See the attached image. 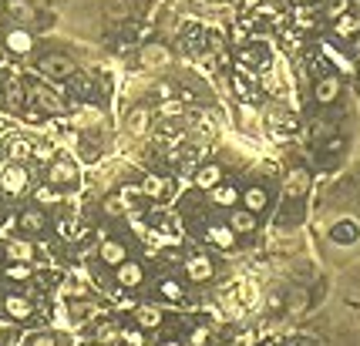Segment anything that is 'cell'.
Instances as JSON below:
<instances>
[{"label": "cell", "mask_w": 360, "mask_h": 346, "mask_svg": "<svg viewBox=\"0 0 360 346\" xmlns=\"http://www.w3.org/2000/svg\"><path fill=\"white\" fill-rule=\"evenodd\" d=\"M91 340H95L98 346H114L118 340H121V327H118L114 320H105V323H98V327H95Z\"/></svg>", "instance_id": "cell-31"}, {"label": "cell", "mask_w": 360, "mask_h": 346, "mask_svg": "<svg viewBox=\"0 0 360 346\" xmlns=\"http://www.w3.org/2000/svg\"><path fill=\"white\" fill-rule=\"evenodd\" d=\"M142 333H145V329H121V340H125V343L128 346H145V336H142Z\"/></svg>", "instance_id": "cell-38"}, {"label": "cell", "mask_w": 360, "mask_h": 346, "mask_svg": "<svg viewBox=\"0 0 360 346\" xmlns=\"http://www.w3.org/2000/svg\"><path fill=\"white\" fill-rule=\"evenodd\" d=\"M149 125H152V111L149 108H132L128 118H125V128H128V135H145L149 132Z\"/></svg>", "instance_id": "cell-28"}, {"label": "cell", "mask_w": 360, "mask_h": 346, "mask_svg": "<svg viewBox=\"0 0 360 346\" xmlns=\"http://www.w3.org/2000/svg\"><path fill=\"white\" fill-rule=\"evenodd\" d=\"M98 259H101L108 269H114V266H121V262L128 259V246H125L121 239H114V235H105L101 246H98Z\"/></svg>", "instance_id": "cell-12"}, {"label": "cell", "mask_w": 360, "mask_h": 346, "mask_svg": "<svg viewBox=\"0 0 360 346\" xmlns=\"http://www.w3.org/2000/svg\"><path fill=\"white\" fill-rule=\"evenodd\" d=\"M0 101H3L10 111H20V108L27 104V88L10 77V81H3V97H0Z\"/></svg>", "instance_id": "cell-24"}, {"label": "cell", "mask_w": 360, "mask_h": 346, "mask_svg": "<svg viewBox=\"0 0 360 346\" xmlns=\"http://www.w3.org/2000/svg\"><path fill=\"white\" fill-rule=\"evenodd\" d=\"M313 3H317V0H313Z\"/></svg>", "instance_id": "cell-49"}, {"label": "cell", "mask_w": 360, "mask_h": 346, "mask_svg": "<svg viewBox=\"0 0 360 346\" xmlns=\"http://www.w3.org/2000/svg\"><path fill=\"white\" fill-rule=\"evenodd\" d=\"M343 95V81L333 71H323V74L313 77V84H310V97H313V104L317 108H330V104H337Z\"/></svg>", "instance_id": "cell-1"}, {"label": "cell", "mask_w": 360, "mask_h": 346, "mask_svg": "<svg viewBox=\"0 0 360 346\" xmlns=\"http://www.w3.org/2000/svg\"><path fill=\"white\" fill-rule=\"evenodd\" d=\"M158 346H186V343H182V340H162Z\"/></svg>", "instance_id": "cell-46"}, {"label": "cell", "mask_w": 360, "mask_h": 346, "mask_svg": "<svg viewBox=\"0 0 360 346\" xmlns=\"http://www.w3.org/2000/svg\"><path fill=\"white\" fill-rule=\"evenodd\" d=\"M182 269L189 276V283H209L216 276V262H212V255H206V252H192V255H186Z\"/></svg>", "instance_id": "cell-6"}, {"label": "cell", "mask_w": 360, "mask_h": 346, "mask_svg": "<svg viewBox=\"0 0 360 346\" xmlns=\"http://www.w3.org/2000/svg\"><path fill=\"white\" fill-rule=\"evenodd\" d=\"M0 104H3V101H0Z\"/></svg>", "instance_id": "cell-48"}, {"label": "cell", "mask_w": 360, "mask_h": 346, "mask_svg": "<svg viewBox=\"0 0 360 346\" xmlns=\"http://www.w3.org/2000/svg\"><path fill=\"white\" fill-rule=\"evenodd\" d=\"M7 14L17 20V24H24V27L38 20V10H34L31 0H7Z\"/></svg>", "instance_id": "cell-30"}, {"label": "cell", "mask_w": 360, "mask_h": 346, "mask_svg": "<svg viewBox=\"0 0 360 346\" xmlns=\"http://www.w3.org/2000/svg\"><path fill=\"white\" fill-rule=\"evenodd\" d=\"M38 198H40V202H54L57 189H54V185H47V189H40V192H38Z\"/></svg>", "instance_id": "cell-42"}, {"label": "cell", "mask_w": 360, "mask_h": 346, "mask_svg": "<svg viewBox=\"0 0 360 346\" xmlns=\"http://www.w3.org/2000/svg\"><path fill=\"white\" fill-rule=\"evenodd\" d=\"M31 155H34V145H31L27 138H10V141H7V158H10V162H20V165H24Z\"/></svg>", "instance_id": "cell-32"}, {"label": "cell", "mask_w": 360, "mask_h": 346, "mask_svg": "<svg viewBox=\"0 0 360 346\" xmlns=\"http://www.w3.org/2000/svg\"><path fill=\"white\" fill-rule=\"evenodd\" d=\"M105 212H108V215H121V212H125V202H121L118 195H108V198H105Z\"/></svg>", "instance_id": "cell-40"}, {"label": "cell", "mask_w": 360, "mask_h": 346, "mask_svg": "<svg viewBox=\"0 0 360 346\" xmlns=\"http://www.w3.org/2000/svg\"><path fill=\"white\" fill-rule=\"evenodd\" d=\"M357 239H360V226L354 219H340V222L330 226V242L333 246H357Z\"/></svg>", "instance_id": "cell-16"}, {"label": "cell", "mask_w": 360, "mask_h": 346, "mask_svg": "<svg viewBox=\"0 0 360 346\" xmlns=\"http://www.w3.org/2000/svg\"><path fill=\"white\" fill-rule=\"evenodd\" d=\"M206 242L219 252H232L236 246H239V235L229 229L226 222H209L206 226Z\"/></svg>", "instance_id": "cell-8"}, {"label": "cell", "mask_w": 360, "mask_h": 346, "mask_svg": "<svg viewBox=\"0 0 360 346\" xmlns=\"http://www.w3.org/2000/svg\"><path fill=\"white\" fill-rule=\"evenodd\" d=\"M3 276H7V279H14V283H24V279H31V276H34V269H31V262H10V266L3 269Z\"/></svg>", "instance_id": "cell-35"}, {"label": "cell", "mask_w": 360, "mask_h": 346, "mask_svg": "<svg viewBox=\"0 0 360 346\" xmlns=\"http://www.w3.org/2000/svg\"><path fill=\"white\" fill-rule=\"evenodd\" d=\"M239 205L249 212H256V215H263L266 209H269V189L266 185H249V189H243V198H239Z\"/></svg>", "instance_id": "cell-17"}, {"label": "cell", "mask_w": 360, "mask_h": 346, "mask_svg": "<svg viewBox=\"0 0 360 346\" xmlns=\"http://www.w3.org/2000/svg\"><path fill=\"white\" fill-rule=\"evenodd\" d=\"M27 182H31V175H27V168H24L20 162L7 165L3 175H0V189H3L7 195H24L27 192Z\"/></svg>", "instance_id": "cell-10"}, {"label": "cell", "mask_w": 360, "mask_h": 346, "mask_svg": "<svg viewBox=\"0 0 360 346\" xmlns=\"http://www.w3.org/2000/svg\"><path fill=\"white\" fill-rule=\"evenodd\" d=\"M98 306L95 303H88V299H77V303H71V316L75 320H88V316H95Z\"/></svg>", "instance_id": "cell-37"}, {"label": "cell", "mask_w": 360, "mask_h": 346, "mask_svg": "<svg viewBox=\"0 0 360 346\" xmlns=\"http://www.w3.org/2000/svg\"><path fill=\"white\" fill-rule=\"evenodd\" d=\"M114 283H118L121 289H138L142 283H145V266L128 255L121 266H114Z\"/></svg>", "instance_id": "cell-9"}, {"label": "cell", "mask_w": 360, "mask_h": 346, "mask_svg": "<svg viewBox=\"0 0 360 346\" xmlns=\"http://www.w3.org/2000/svg\"><path fill=\"white\" fill-rule=\"evenodd\" d=\"M27 121H40V111H38V108H27Z\"/></svg>", "instance_id": "cell-45"}, {"label": "cell", "mask_w": 360, "mask_h": 346, "mask_svg": "<svg viewBox=\"0 0 360 346\" xmlns=\"http://www.w3.org/2000/svg\"><path fill=\"white\" fill-rule=\"evenodd\" d=\"M132 7H135V0H108L105 14H108V20H128L132 17Z\"/></svg>", "instance_id": "cell-33"}, {"label": "cell", "mask_w": 360, "mask_h": 346, "mask_svg": "<svg viewBox=\"0 0 360 346\" xmlns=\"http://www.w3.org/2000/svg\"><path fill=\"white\" fill-rule=\"evenodd\" d=\"M317 17H320V7L300 0V3L293 7V31H310V27L317 24Z\"/></svg>", "instance_id": "cell-26"}, {"label": "cell", "mask_w": 360, "mask_h": 346, "mask_svg": "<svg viewBox=\"0 0 360 346\" xmlns=\"http://www.w3.org/2000/svg\"><path fill=\"white\" fill-rule=\"evenodd\" d=\"M226 226L236 232V235H253V232L260 229V215H256V212H249V209H243V205H236V209H229Z\"/></svg>", "instance_id": "cell-11"}, {"label": "cell", "mask_w": 360, "mask_h": 346, "mask_svg": "<svg viewBox=\"0 0 360 346\" xmlns=\"http://www.w3.org/2000/svg\"><path fill=\"white\" fill-rule=\"evenodd\" d=\"M165 323V313H162V306H155V303H145V306L135 309V327L138 329H158Z\"/></svg>", "instance_id": "cell-21"}, {"label": "cell", "mask_w": 360, "mask_h": 346, "mask_svg": "<svg viewBox=\"0 0 360 346\" xmlns=\"http://www.w3.org/2000/svg\"><path fill=\"white\" fill-rule=\"evenodd\" d=\"M138 189H142V195H145V198L165 202V198H172V192H175V182H172V178H165V175H145V182H142Z\"/></svg>", "instance_id": "cell-14"}, {"label": "cell", "mask_w": 360, "mask_h": 346, "mask_svg": "<svg viewBox=\"0 0 360 346\" xmlns=\"http://www.w3.org/2000/svg\"><path fill=\"white\" fill-rule=\"evenodd\" d=\"M38 71L47 81H54V84H61V81H68V77L75 74V61L68 58V54H44V58L38 61Z\"/></svg>", "instance_id": "cell-3"}, {"label": "cell", "mask_w": 360, "mask_h": 346, "mask_svg": "<svg viewBox=\"0 0 360 346\" xmlns=\"http://www.w3.org/2000/svg\"><path fill=\"white\" fill-rule=\"evenodd\" d=\"M239 198H243V192H239V185H232V182H219V185L209 192V202L219 205V209H236Z\"/></svg>", "instance_id": "cell-18"}, {"label": "cell", "mask_w": 360, "mask_h": 346, "mask_svg": "<svg viewBox=\"0 0 360 346\" xmlns=\"http://www.w3.org/2000/svg\"><path fill=\"white\" fill-rule=\"evenodd\" d=\"M219 182H226V168L219 165V162H202L195 175H192V185H195V192H212Z\"/></svg>", "instance_id": "cell-5"}, {"label": "cell", "mask_w": 360, "mask_h": 346, "mask_svg": "<svg viewBox=\"0 0 360 346\" xmlns=\"http://www.w3.org/2000/svg\"><path fill=\"white\" fill-rule=\"evenodd\" d=\"M330 31H333L337 40H354L360 34V17L354 10H347V14H340L337 20H330Z\"/></svg>", "instance_id": "cell-20"}, {"label": "cell", "mask_w": 360, "mask_h": 346, "mask_svg": "<svg viewBox=\"0 0 360 346\" xmlns=\"http://www.w3.org/2000/svg\"><path fill=\"white\" fill-rule=\"evenodd\" d=\"M310 189H313V175H310V168H303V165H293V168L283 175V192H286V198L300 202V198H303Z\"/></svg>", "instance_id": "cell-4"}, {"label": "cell", "mask_w": 360, "mask_h": 346, "mask_svg": "<svg viewBox=\"0 0 360 346\" xmlns=\"http://www.w3.org/2000/svg\"><path fill=\"white\" fill-rule=\"evenodd\" d=\"M320 47H323V51H320V58L333 61V64H337L340 71H347V74H350V77H354V74H357V71H360V68H357V61L350 58V54H340V51H337V47L330 44V40H323Z\"/></svg>", "instance_id": "cell-25"}, {"label": "cell", "mask_w": 360, "mask_h": 346, "mask_svg": "<svg viewBox=\"0 0 360 346\" xmlns=\"http://www.w3.org/2000/svg\"><path fill=\"white\" fill-rule=\"evenodd\" d=\"M138 61H142V68H165V64H172V51L165 44H145Z\"/></svg>", "instance_id": "cell-22"}, {"label": "cell", "mask_w": 360, "mask_h": 346, "mask_svg": "<svg viewBox=\"0 0 360 346\" xmlns=\"http://www.w3.org/2000/svg\"><path fill=\"white\" fill-rule=\"evenodd\" d=\"M337 135V121H330V118H313L310 121V141L320 148L323 141H330V138Z\"/></svg>", "instance_id": "cell-27"}, {"label": "cell", "mask_w": 360, "mask_h": 346, "mask_svg": "<svg viewBox=\"0 0 360 346\" xmlns=\"http://www.w3.org/2000/svg\"><path fill=\"white\" fill-rule=\"evenodd\" d=\"M27 346H57V336L54 333H34V336L27 340Z\"/></svg>", "instance_id": "cell-39"}, {"label": "cell", "mask_w": 360, "mask_h": 346, "mask_svg": "<svg viewBox=\"0 0 360 346\" xmlns=\"http://www.w3.org/2000/svg\"><path fill=\"white\" fill-rule=\"evenodd\" d=\"M347 10H350V0H320V14L327 20H337Z\"/></svg>", "instance_id": "cell-34"}, {"label": "cell", "mask_w": 360, "mask_h": 346, "mask_svg": "<svg viewBox=\"0 0 360 346\" xmlns=\"http://www.w3.org/2000/svg\"><path fill=\"white\" fill-rule=\"evenodd\" d=\"M186 346H212V329L209 327H192Z\"/></svg>", "instance_id": "cell-36"}, {"label": "cell", "mask_w": 360, "mask_h": 346, "mask_svg": "<svg viewBox=\"0 0 360 346\" xmlns=\"http://www.w3.org/2000/svg\"><path fill=\"white\" fill-rule=\"evenodd\" d=\"M158 296L165 299V303H186V286L175 279V276H165V279H158Z\"/></svg>", "instance_id": "cell-29"}, {"label": "cell", "mask_w": 360, "mask_h": 346, "mask_svg": "<svg viewBox=\"0 0 360 346\" xmlns=\"http://www.w3.org/2000/svg\"><path fill=\"white\" fill-rule=\"evenodd\" d=\"M17 229L24 232V235H40V232L47 229V212L40 209V205H27V209H20Z\"/></svg>", "instance_id": "cell-13"}, {"label": "cell", "mask_w": 360, "mask_h": 346, "mask_svg": "<svg viewBox=\"0 0 360 346\" xmlns=\"http://www.w3.org/2000/svg\"><path fill=\"white\" fill-rule=\"evenodd\" d=\"M350 58L357 61V68H360V34L354 40H350Z\"/></svg>", "instance_id": "cell-44"}, {"label": "cell", "mask_w": 360, "mask_h": 346, "mask_svg": "<svg viewBox=\"0 0 360 346\" xmlns=\"http://www.w3.org/2000/svg\"><path fill=\"white\" fill-rule=\"evenodd\" d=\"M3 44H7V51H10L14 58H27V54L34 51V38H31V31H24V27H17V31H7Z\"/></svg>", "instance_id": "cell-19"}, {"label": "cell", "mask_w": 360, "mask_h": 346, "mask_svg": "<svg viewBox=\"0 0 360 346\" xmlns=\"http://www.w3.org/2000/svg\"><path fill=\"white\" fill-rule=\"evenodd\" d=\"M27 101L38 104L40 115H64V108H68V101L57 95V91H51L47 84H31L27 88Z\"/></svg>", "instance_id": "cell-2"}, {"label": "cell", "mask_w": 360, "mask_h": 346, "mask_svg": "<svg viewBox=\"0 0 360 346\" xmlns=\"http://www.w3.org/2000/svg\"><path fill=\"white\" fill-rule=\"evenodd\" d=\"M354 88H357V91H360V71H357V74H354Z\"/></svg>", "instance_id": "cell-47"}, {"label": "cell", "mask_w": 360, "mask_h": 346, "mask_svg": "<svg viewBox=\"0 0 360 346\" xmlns=\"http://www.w3.org/2000/svg\"><path fill=\"white\" fill-rule=\"evenodd\" d=\"M10 132H14V121H10V118H0V138H10Z\"/></svg>", "instance_id": "cell-43"}, {"label": "cell", "mask_w": 360, "mask_h": 346, "mask_svg": "<svg viewBox=\"0 0 360 346\" xmlns=\"http://www.w3.org/2000/svg\"><path fill=\"white\" fill-rule=\"evenodd\" d=\"M3 255L10 262H31L34 259V242L31 239H7L3 242Z\"/></svg>", "instance_id": "cell-23"}, {"label": "cell", "mask_w": 360, "mask_h": 346, "mask_svg": "<svg viewBox=\"0 0 360 346\" xmlns=\"http://www.w3.org/2000/svg\"><path fill=\"white\" fill-rule=\"evenodd\" d=\"M47 185H54V189H75L77 185V165L71 158H57L51 162V168H47Z\"/></svg>", "instance_id": "cell-7"}, {"label": "cell", "mask_w": 360, "mask_h": 346, "mask_svg": "<svg viewBox=\"0 0 360 346\" xmlns=\"http://www.w3.org/2000/svg\"><path fill=\"white\" fill-rule=\"evenodd\" d=\"M236 346H256V329H243L236 336Z\"/></svg>", "instance_id": "cell-41"}, {"label": "cell", "mask_w": 360, "mask_h": 346, "mask_svg": "<svg viewBox=\"0 0 360 346\" xmlns=\"http://www.w3.org/2000/svg\"><path fill=\"white\" fill-rule=\"evenodd\" d=\"M0 306H3V313H7L14 323H27V320L34 316V303H31L27 296H17V292H7Z\"/></svg>", "instance_id": "cell-15"}]
</instances>
